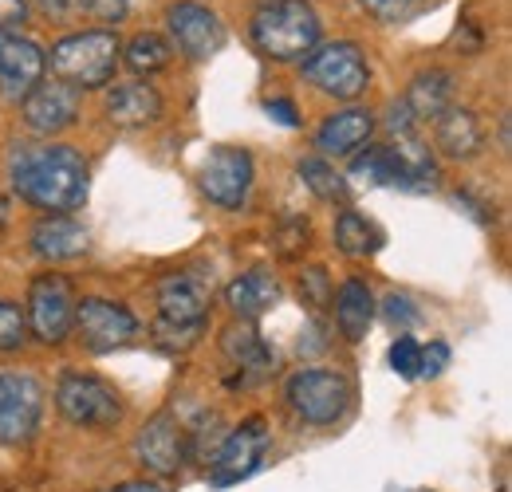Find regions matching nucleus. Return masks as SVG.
I'll return each mask as SVG.
<instances>
[{
    "mask_svg": "<svg viewBox=\"0 0 512 492\" xmlns=\"http://www.w3.org/2000/svg\"><path fill=\"white\" fill-rule=\"evenodd\" d=\"M8 185L44 213H71L87 201L91 174L71 146H16L8 154Z\"/></svg>",
    "mask_w": 512,
    "mask_h": 492,
    "instance_id": "1",
    "label": "nucleus"
},
{
    "mask_svg": "<svg viewBox=\"0 0 512 492\" xmlns=\"http://www.w3.org/2000/svg\"><path fill=\"white\" fill-rule=\"evenodd\" d=\"M123 44L115 40V32L107 28H91V32H71L64 40L52 44V52H44L56 79L75 87V91H99L115 79Z\"/></svg>",
    "mask_w": 512,
    "mask_h": 492,
    "instance_id": "2",
    "label": "nucleus"
},
{
    "mask_svg": "<svg viewBox=\"0 0 512 492\" xmlns=\"http://www.w3.org/2000/svg\"><path fill=\"white\" fill-rule=\"evenodd\" d=\"M253 44L268 60H304L320 44V16L308 0H272L256 8Z\"/></svg>",
    "mask_w": 512,
    "mask_h": 492,
    "instance_id": "3",
    "label": "nucleus"
},
{
    "mask_svg": "<svg viewBox=\"0 0 512 492\" xmlns=\"http://www.w3.org/2000/svg\"><path fill=\"white\" fill-rule=\"evenodd\" d=\"M56 410L79 430H111L123 422V402L119 390L95 374L67 370L56 382Z\"/></svg>",
    "mask_w": 512,
    "mask_h": 492,
    "instance_id": "4",
    "label": "nucleus"
},
{
    "mask_svg": "<svg viewBox=\"0 0 512 492\" xmlns=\"http://www.w3.org/2000/svg\"><path fill=\"white\" fill-rule=\"evenodd\" d=\"M292 414L308 426H335L351 406V382L335 370H296L284 386Z\"/></svg>",
    "mask_w": 512,
    "mask_h": 492,
    "instance_id": "5",
    "label": "nucleus"
},
{
    "mask_svg": "<svg viewBox=\"0 0 512 492\" xmlns=\"http://www.w3.org/2000/svg\"><path fill=\"white\" fill-rule=\"evenodd\" d=\"M193 453L190 426L178 410H158L134 437V461L154 477H178Z\"/></svg>",
    "mask_w": 512,
    "mask_h": 492,
    "instance_id": "6",
    "label": "nucleus"
},
{
    "mask_svg": "<svg viewBox=\"0 0 512 492\" xmlns=\"http://www.w3.org/2000/svg\"><path fill=\"white\" fill-rule=\"evenodd\" d=\"M304 79L331 95V99H359L371 83V71H367V60L355 44L339 40V44H323V48H312L304 56Z\"/></svg>",
    "mask_w": 512,
    "mask_h": 492,
    "instance_id": "7",
    "label": "nucleus"
},
{
    "mask_svg": "<svg viewBox=\"0 0 512 492\" xmlns=\"http://www.w3.org/2000/svg\"><path fill=\"white\" fill-rule=\"evenodd\" d=\"M44 418V382L28 370L0 374V445H28Z\"/></svg>",
    "mask_w": 512,
    "mask_h": 492,
    "instance_id": "8",
    "label": "nucleus"
},
{
    "mask_svg": "<svg viewBox=\"0 0 512 492\" xmlns=\"http://www.w3.org/2000/svg\"><path fill=\"white\" fill-rule=\"evenodd\" d=\"M268 445H272V433H268L264 418H249L237 430H229L225 441L217 445L213 461H209V485L213 489H229V485L249 481L256 469L264 465Z\"/></svg>",
    "mask_w": 512,
    "mask_h": 492,
    "instance_id": "9",
    "label": "nucleus"
},
{
    "mask_svg": "<svg viewBox=\"0 0 512 492\" xmlns=\"http://www.w3.org/2000/svg\"><path fill=\"white\" fill-rule=\"evenodd\" d=\"M158 319L174 327H205V315L213 304V272L205 268H178L166 272L154 288Z\"/></svg>",
    "mask_w": 512,
    "mask_h": 492,
    "instance_id": "10",
    "label": "nucleus"
},
{
    "mask_svg": "<svg viewBox=\"0 0 512 492\" xmlns=\"http://www.w3.org/2000/svg\"><path fill=\"white\" fill-rule=\"evenodd\" d=\"M75 288H71V280L60 276V272H44V276H36L32 280V288H28V315H24V323L32 327V335L40 339V343H64L67 335H71V327H75Z\"/></svg>",
    "mask_w": 512,
    "mask_h": 492,
    "instance_id": "11",
    "label": "nucleus"
},
{
    "mask_svg": "<svg viewBox=\"0 0 512 492\" xmlns=\"http://www.w3.org/2000/svg\"><path fill=\"white\" fill-rule=\"evenodd\" d=\"M71 331H79V339H83L87 351L111 355V351L134 343L138 319H134V311L123 308V304H115V300L87 296V300L75 304V327H71Z\"/></svg>",
    "mask_w": 512,
    "mask_h": 492,
    "instance_id": "12",
    "label": "nucleus"
},
{
    "mask_svg": "<svg viewBox=\"0 0 512 492\" xmlns=\"http://www.w3.org/2000/svg\"><path fill=\"white\" fill-rule=\"evenodd\" d=\"M253 154L241 146H217L201 162V193L217 209H241L249 189H253Z\"/></svg>",
    "mask_w": 512,
    "mask_h": 492,
    "instance_id": "13",
    "label": "nucleus"
},
{
    "mask_svg": "<svg viewBox=\"0 0 512 492\" xmlns=\"http://www.w3.org/2000/svg\"><path fill=\"white\" fill-rule=\"evenodd\" d=\"M166 28L178 44V52H186L190 60H209L213 52H221L225 44V24L217 20L213 8L197 4V0H178L166 8Z\"/></svg>",
    "mask_w": 512,
    "mask_h": 492,
    "instance_id": "14",
    "label": "nucleus"
},
{
    "mask_svg": "<svg viewBox=\"0 0 512 492\" xmlns=\"http://www.w3.org/2000/svg\"><path fill=\"white\" fill-rule=\"evenodd\" d=\"M20 115H24V126L32 134H44V138L64 134L67 126H75V119H79V91L60 83V79H52V83L40 79L20 99Z\"/></svg>",
    "mask_w": 512,
    "mask_h": 492,
    "instance_id": "15",
    "label": "nucleus"
},
{
    "mask_svg": "<svg viewBox=\"0 0 512 492\" xmlns=\"http://www.w3.org/2000/svg\"><path fill=\"white\" fill-rule=\"evenodd\" d=\"M48 56L36 40L20 36L16 28H0V91L8 99H24L44 79Z\"/></svg>",
    "mask_w": 512,
    "mask_h": 492,
    "instance_id": "16",
    "label": "nucleus"
},
{
    "mask_svg": "<svg viewBox=\"0 0 512 492\" xmlns=\"http://www.w3.org/2000/svg\"><path fill=\"white\" fill-rule=\"evenodd\" d=\"M162 111H166V103L154 83L130 79V83H119L107 91V123L119 130H146L162 119Z\"/></svg>",
    "mask_w": 512,
    "mask_h": 492,
    "instance_id": "17",
    "label": "nucleus"
},
{
    "mask_svg": "<svg viewBox=\"0 0 512 492\" xmlns=\"http://www.w3.org/2000/svg\"><path fill=\"white\" fill-rule=\"evenodd\" d=\"M91 245V233H87V225L83 221H75L71 213H48V217H40L36 225H32V252L40 256V260H48V264H56V260H75V256H83Z\"/></svg>",
    "mask_w": 512,
    "mask_h": 492,
    "instance_id": "18",
    "label": "nucleus"
},
{
    "mask_svg": "<svg viewBox=\"0 0 512 492\" xmlns=\"http://www.w3.org/2000/svg\"><path fill=\"white\" fill-rule=\"evenodd\" d=\"M221 351H225V359L233 367L241 370V382H260V378H268L276 370L272 347L264 343V335L256 331L253 323H245V319L241 323H229L221 331Z\"/></svg>",
    "mask_w": 512,
    "mask_h": 492,
    "instance_id": "19",
    "label": "nucleus"
},
{
    "mask_svg": "<svg viewBox=\"0 0 512 492\" xmlns=\"http://www.w3.org/2000/svg\"><path fill=\"white\" fill-rule=\"evenodd\" d=\"M375 134V115L367 107H347V111H335L327 115L316 130V146H320V158H347L355 154L359 146H367V138Z\"/></svg>",
    "mask_w": 512,
    "mask_h": 492,
    "instance_id": "20",
    "label": "nucleus"
},
{
    "mask_svg": "<svg viewBox=\"0 0 512 492\" xmlns=\"http://www.w3.org/2000/svg\"><path fill=\"white\" fill-rule=\"evenodd\" d=\"M280 300H284V284H280L272 272H264V268L241 272V276L225 288V304L233 308L237 319H245V323H253V319H260V315H268Z\"/></svg>",
    "mask_w": 512,
    "mask_h": 492,
    "instance_id": "21",
    "label": "nucleus"
},
{
    "mask_svg": "<svg viewBox=\"0 0 512 492\" xmlns=\"http://www.w3.org/2000/svg\"><path fill=\"white\" fill-rule=\"evenodd\" d=\"M434 142H438V150H442L446 158L461 162V158H473V154L485 146V130H481L473 111L449 107V111H442V115L434 119Z\"/></svg>",
    "mask_w": 512,
    "mask_h": 492,
    "instance_id": "22",
    "label": "nucleus"
},
{
    "mask_svg": "<svg viewBox=\"0 0 512 492\" xmlns=\"http://www.w3.org/2000/svg\"><path fill=\"white\" fill-rule=\"evenodd\" d=\"M331 308H335L339 335L347 343H359L371 331V319H375V292L363 280H343L339 292L331 296Z\"/></svg>",
    "mask_w": 512,
    "mask_h": 492,
    "instance_id": "23",
    "label": "nucleus"
},
{
    "mask_svg": "<svg viewBox=\"0 0 512 492\" xmlns=\"http://www.w3.org/2000/svg\"><path fill=\"white\" fill-rule=\"evenodd\" d=\"M402 103H406V111L414 115V123L438 119L442 111L453 107V75L442 71V67L414 75V83H410V91L402 95Z\"/></svg>",
    "mask_w": 512,
    "mask_h": 492,
    "instance_id": "24",
    "label": "nucleus"
},
{
    "mask_svg": "<svg viewBox=\"0 0 512 492\" xmlns=\"http://www.w3.org/2000/svg\"><path fill=\"white\" fill-rule=\"evenodd\" d=\"M335 248H339L343 256H351V260H367V256H375V252L383 248V233H379L363 213L343 209V213L335 217Z\"/></svg>",
    "mask_w": 512,
    "mask_h": 492,
    "instance_id": "25",
    "label": "nucleus"
},
{
    "mask_svg": "<svg viewBox=\"0 0 512 492\" xmlns=\"http://www.w3.org/2000/svg\"><path fill=\"white\" fill-rule=\"evenodd\" d=\"M170 44L158 36V32H138L134 40H130L127 48L119 52V60L127 63L134 75H154V71H162L166 63H170Z\"/></svg>",
    "mask_w": 512,
    "mask_h": 492,
    "instance_id": "26",
    "label": "nucleus"
},
{
    "mask_svg": "<svg viewBox=\"0 0 512 492\" xmlns=\"http://www.w3.org/2000/svg\"><path fill=\"white\" fill-rule=\"evenodd\" d=\"M296 174H300V182L308 185L320 201H339V205H347V182H343V174H339L327 158H300Z\"/></svg>",
    "mask_w": 512,
    "mask_h": 492,
    "instance_id": "27",
    "label": "nucleus"
},
{
    "mask_svg": "<svg viewBox=\"0 0 512 492\" xmlns=\"http://www.w3.org/2000/svg\"><path fill=\"white\" fill-rule=\"evenodd\" d=\"M351 178L367 185H394V162H390L386 146H371L367 154H359L351 162Z\"/></svg>",
    "mask_w": 512,
    "mask_h": 492,
    "instance_id": "28",
    "label": "nucleus"
},
{
    "mask_svg": "<svg viewBox=\"0 0 512 492\" xmlns=\"http://www.w3.org/2000/svg\"><path fill=\"white\" fill-rule=\"evenodd\" d=\"M308 245H312V225H308L304 217H288V221L272 233V248H276L284 260H296Z\"/></svg>",
    "mask_w": 512,
    "mask_h": 492,
    "instance_id": "29",
    "label": "nucleus"
},
{
    "mask_svg": "<svg viewBox=\"0 0 512 492\" xmlns=\"http://www.w3.org/2000/svg\"><path fill=\"white\" fill-rule=\"evenodd\" d=\"M390 367H394L398 378H418L422 374V347H418V339L398 335L390 343Z\"/></svg>",
    "mask_w": 512,
    "mask_h": 492,
    "instance_id": "30",
    "label": "nucleus"
},
{
    "mask_svg": "<svg viewBox=\"0 0 512 492\" xmlns=\"http://www.w3.org/2000/svg\"><path fill=\"white\" fill-rule=\"evenodd\" d=\"M331 280H327V272L323 268H304L300 272V300L308 304L312 311H323L331 304Z\"/></svg>",
    "mask_w": 512,
    "mask_h": 492,
    "instance_id": "31",
    "label": "nucleus"
},
{
    "mask_svg": "<svg viewBox=\"0 0 512 492\" xmlns=\"http://www.w3.org/2000/svg\"><path fill=\"white\" fill-rule=\"evenodd\" d=\"M24 335H28V323H24L20 308L0 300V351H16L24 343Z\"/></svg>",
    "mask_w": 512,
    "mask_h": 492,
    "instance_id": "32",
    "label": "nucleus"
},
{
    "mask_svg": "<svg viewBox=\"0 0 512 492\" xmlns=\"http://www.w3.org/2000/svg\"><path fill=\"white\" fill-rule=\"evenodd\" d=\"M375 20H386V24H402V20H410L418 8H422V0H359Z\"/></svg>",
    "mask_w": 512,
    "mask_h": 492,
    "instance_id": "33",
    "label": "nucleus"
},
{
    "mask_svg": "<svg viewBox=\"0 0 512 492\" xmlns=\"http://www.w3.org/2000/svg\"><path fill=\"white\" fill-rule=\"evenodd\" d=\"M383 319L390 327H398V331H406L410 323H418V308H414V300L410 296H398V292H390L383 300Z\"/></svg>",
    "mask_w": 512,
    "mask_h": 492,
    "instance_id": "34",
    "label": "nucleus"
},
{
    "mask_svg": "<svg viewBox=\"0 0 512 492\" xmlns=\"http://www.w3.org/2000/svg\"><path fill=\"white\" fill-rule=\"evenodd\" d=\"M127 4L130 0H79V12L95 16V20H123L127 16Z\"/></svg>",
    "mask_w": 512,
    "mask_h": 492,
    "instance_id": "35",
    "label": "nucleus"
},
{
    "mask_svg": "<svg viewBox=\"0 0 512 492\" xmlns=\"http://www.w3.org/2000/svg\"><path fill=\"white\" fill-rule=\"evenodd\" d=\"M32 8L56 24H67L71 16H79V0H32Z\"/></svg>",
    "mask_w": 512,
    "mask_h": 492,
    "instance_id": "36",
    "label": "nucleus"
},
{
    "mask_svg": "<svg viewBox=\"0 0 512 492\" xmlns=\"http://www.w3.org/2000/svg\"><path fill=\"white\" fill-rule=\"evenodd\" d=\"M446 367H449V347L442 343V339H434L430 347H422V374L438 378Z\"/></svg>",
    "mask_w": 512,
    "mask_h": 492,
    "instance_id": "37",
    "label": "nucleus"
},
{
    "mask_svg": "<svg viewBox=\"0 0 512 492\" xmlns=\"http://www.w3.org/2000/svg\"><path fill=\"white\" fill-rule=\"evenodd\" d=\"M264 111L280 126H300V115H296V103H292V99H268Z\"/></svg>",
    "mask_w": 512,
    "mask_h": 492,
    "instance_id": "38",
    "label": "nucleus"
},
{
    "mask_svg": "<svg viewBox=\"0 0 512 492\" xmlns=\"http://www.w3.org/2000/svg\"><path fill=\"white\" fill-rule=\"evenodd\" d=\"M28 20V0H0V28H16Z\"/></svg>",
    "mask_w": 512,
    "mask_h": 492,
    "instance_id": "39",
    "label": "nucleus"
},
{
    "mask_svg": "<svg viewBox=\"0 0 512 492\" xmlns=\"http://www.w3.org/2000/svg\"><path fill=\"white\" fill-rule=\"evenodd\" d=\"M107 492H166L162 485H150V481H127V485H115Z\"/></svg>",
    "mask_w": 512,
    "mask_h": 492,
    "instance_id": "40",
    "label": "nucleus"
},
{
    "mask_svg": "<svg viewBox=\"0 0 512 492\" xmlns=\"http://www.w3.org/2000/svg\"><path fill=\"white\" fill-rule=\"evenodd\" d=\"M0 233H4V197H0Z\"/></svg>",
    "mask_w": 512,
    "mask_h": 492,
    "instance_id": "41",
    "label": "nucleus"
}]
</instances>
